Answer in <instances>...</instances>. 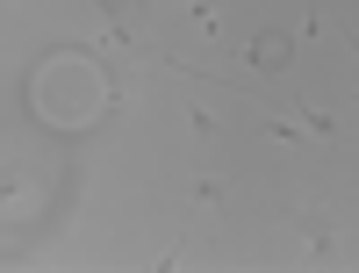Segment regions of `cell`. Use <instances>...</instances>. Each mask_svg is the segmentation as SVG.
Segmentation results:
<instances>
[{"instance_id":"cell-1","label":"cell","mask_w":359,"mask_h":273,"mask_svg":"<svg viewBox=\"0 0 359 273\" xmlns=\"http://www.w3.org/2000/svg\"><path fill=\"white\" fill-rule=\"evenodd\" d=\"M259 65H287V44L280 36H259Z\"/></svg>"}]
</instances>
